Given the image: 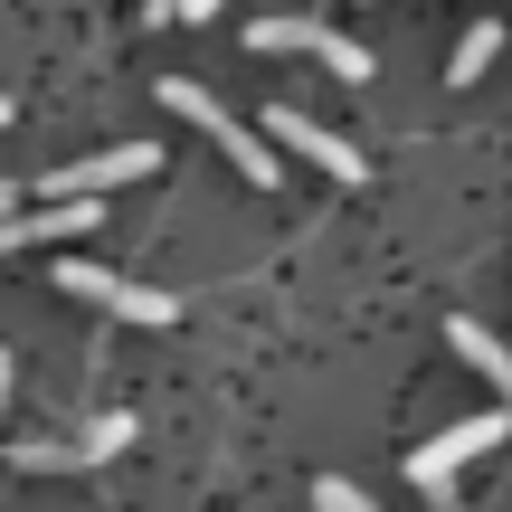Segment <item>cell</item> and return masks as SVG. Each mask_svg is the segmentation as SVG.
Wrapping results in <instances>:
<instances>
[{
	"label": "cell",
	"mask_w": 512,
	"mask_h": 512,
	"mask_svg": "<svg viewBox=\"0 0 512 512\" xmlns=\"http://www.w3.org/2000/svg\"><path fill=\"white\" fill-rule=\"evenodd\" d=\"M124 446H133V418H124V408H105V418H86L76 456H86V465H105V456H124Z\"/></svg>",
	"instance_id": "9c48e42d"
},
{
	"label": "cell",
	"mask_w": 512,
	"mask_h": 512,
	"mask_svg": "<svg viewBox=\"0 0 512 512\" xmlns=\"http://www.w3.org/2000/svg\"><path fill=\"white\" fill-rule=\"evenodd\" d=\"M494 57H503V29H494V19H475V29L456 38V57H446V76H456V86H475Z\"/></svg>",
	"instance_id": "ba28073f"
},
{
	"label": "cell",
	"mask_w": 512,
	"mask_h": 512,
	"mask_svg": "<svg viewBox=\"0 0 512 512\" xmlns=\"http://www.w3.org/2000/svg\"><path fill=\"white\" fill-rule=\"evenodd\" d=\"M57 294H76V304H95V313H114V323H181V294H162V285H133V275H114V266H86V256H67L57 266Z\"/></svg>",
	"instance_id": "3957f363"
},
{
	"label": "cell",
	"mask_w": 512,
	"mask_h": 512,
	"mask_svg": "<svg viewBox=\"0 0 512 512\" xmlns=\"http://www.w3.org/2000/svg\"><path fill=\"white\" fill-rule=\"evenodd\" d=\"M0 209H10V181H0Z\"/></svg>",
	"instance_id": "2e32d148"
},
{
	"label": "cell",
	"mask_w": 512,
	"mask_h": 512,
	"mask_svg": "<svg viewBox=\"0 0 512 512\" xmlns=\"http://www.w3.org/2000/svg\"><path fill=\"white\" fill-rule=\"evenodd\" d=\"M152 171H162L152 143H114V152H86V162L48 171V200H105V190H124V181H152Z\"/></svg>",
	"instance_id": "8992f818"
},
{
	"label": "cell",
	"mask_w": 512,
	"mask_h": 512,
	"mask_svg": "<svg viewBox=\"0 0 512 512\" xmlns=\"http://www.w3.org/2000/svg\"><path fill=\"white\" fill-rule=\"evenodd\" d=\"M247 48H256V57H323L342 86H370V48H361V38L323 29V19H294V10H285V19H256Z\"/></svg>",
	"instance_id": "277c9868"
},
{
	"label": "cell",
	"mask_w": 512,
	"mask_h": 512,
	"mask_svg": "<svg viewBox=\"0 0 512 512\" xmlns=\"http://www.w3.org/2000/svg\"><path fill=\"white\" fill-rule=\"evenodd\" d=\"M0 124H10V95H0Z\"/></svg>",
	"instance_id": "9a60e30c"
},
{
	"label": "cell",
	"mask_w": 512,
	"mask_h": 512,
	"mask_svg": "<svg viewBox=\"0 0 512 512\" xmlns=\"http://www.w3.org/2000/svg\"><path fill=\"white\" fill-rule=\"evenodd\" d=\"M162 105L181 114V124H200V133H209V143H219L228 162L247 171L256 190H275V171H285V162H275V152H266V133H247V124H238V114H228L209 86H190V76H162Z\"/></svg>",
	"instance_id": "6da1fadb"
},
{
	"label": "cell",
	"mask_w": 512,
	"mask_h": 512,
	"mask_svg": "<svg viewBox=\"0 0 512 512\" xmlns=\"http://www.w3.org/2000/svg\"><path fill=\"white\" fill-rule=\"evenodd\" d=\"M0 408H10V351H0Z\"/></svg>",
	"instance_id": "4fadbf2b"
},
{
	"label": "cell",
	"mask_w": 512,
	"mask_h": 512,
	"mask_svg": "<svg viewBox=\"0 0 512 512\" xmlns=\"http://www.w3.org/2000/svg\"><path fill=\"white\" fill-rule=\"evenodd\" d=\"M446 342H456L465 351V361H475L484 370V389H494V399H503V418H512V351L494 342V332H484L475 323V313H456V323H446Z\"/></svg>",
	"instance_id": "52a82bcc"
},
{
	"label": "cell",
	"mask_w": 512,
	"mask_h": 512,
	"mask_svg": "<svg viewBox=\"0 0 512 512\" xmlns=\"http://www.w3.org/2000/svg\"><path fill=\"white\" fill-rule=\"evenodd\" d=\"M313 512H380V503H370L351 475H323V484H313Z\"/></svg>",
	"instance_id": "30bf717a"
},
{
	"label": "cell",
	"mask_w": 512,
	"mask_h": 512,
	"mask_svg": "<svg viewBox=\"0 0 512 512\" xmlns=\"http://www.w3.org/2000/svg\"><path fill=\"white\" fill-rule=\"evenodd\" d=\"M503 437H512V418H503V408H484V418H456V427H437L427 446H408V484H418L427 503H437V494H456V475H465L475 456H494Z\"/></svg>",
	"instance_id": "7a4b0ae2"
},
{
	"label": "cell",
	"mask_w": 512,
	"mask_h": 512,
	"mask_svg": "<svg viewBox=\"0 0 512 512\" xmlns=\"http://www.w3.org/2000/svg\"><path fill=\"white\" fill-rule=\"evenodd\" d=\"M266 143L304 152V162H313V171H332L342 190H361V181H370V152H361V143H342V133H323L313 114H294V105H275V114H266Z\"/></svg>",
	"instance_id": "5b68a950"
},
{
	"label": "cell",
	"mask_w": 512,
	"mask_h": 512,
	"mask_svg": "<svg viewBox=\"0 0 512 512\" xmlns=\"http://www.w3.org/2000/svg\"><path fill=\"white\" fill-rule=\"evenodd\" d=\"M19 465H29V475H57V465H86V456L57 446V437H38V446H19Z\"/></svg>",
	"instance_id": "8fae6325"
},
{
	"label": "cell",
	"mask_w": 512,
	"mask_h": 512,
	"mask_svg": "<svg viewBox=\"0 0 512 512\" xmlns=\"http://www.w3.org/2000/svg\"><path fill=\"white\" fill-rule=\"evenodd\" d=\"M143 19H181V0H143Z\"/></svg>",
	"instance_id": "7c38bea8"
},
{
	"label": "cell",
	"mask_w": 512,
	"mask_h": 512,
	"mask_svg": "<svg viewBox=\"0 0 512 512\" xmlns=\"http://www.w3.org/2000/svg\"><path fill=\"white\" fill-rule=\"evenodd\" d=\"M437 512H465V503H456V494H437Z\"/></svg>",
	"instance_id": "5bb4252c"
}]
</instances>
